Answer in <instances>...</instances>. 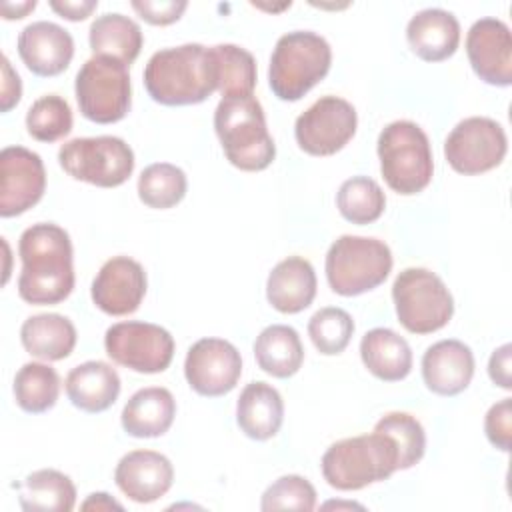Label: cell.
I'll list each match as a JSON object with an SVG mask.
<instances>
[{"mask_svg":"<svg viewBox=\"0 0 512 512\" xmlns=\"http://www.w3.org/2000/svg\"><path fill=\"white\" fill-rule=\"evenodd\" d=\"M18 254L22 272L18 294L28 304H58L74 288L72 242L64 228L52 222H38L20 234Z\"/></svg>","mask_w":512,"mask_h":512,"instance_id":"6da1fadb","label":"cell"},{"mask_svg":"<svg viewBox=\"0 0 512 512\" xmlns=\"http://www.w3.org/2000/svg\"><path fill=\"white\" fill-rule=\"evenodd\" d=\"M148 96L164 106L204 102L218 90L212 48L190 42L154 52L144 68Z\"/></svg>","mask_w":512,"mask_h":512,"instance_id":"7a4b0ae2","label":"cell"},{"mask_svg":"<svg viewBox=\"0 0 512 512\" xmlns=\"http://www.w3.org/2000/svg\"><path fill=\"white\" fill-rule=\"evenodd\" d=\"M214 130L228 162L244 172H258L276 156L266 116L256 96L222 98L214 112Z\"/></svg>","mask_w":512,"mask_h":512,"instance_id":"3957f363","label":"cell"},{"mask_svg":"<svg viewBox=\"0 0 512 512\" xmlns=\"http://www.w3.org/2000/svg\"><path fill=\"white\" fill-rule=\"evenodd\" d=\"M324 480L336 490H360L398 470V448L382 432L352 436L328 446L320 460Z\"/></svg>","mask_w":512,"mask_h":512,"instance_id":"277c9868","label":"cell"},{"mask_svg":"<svg viewBox=\"0 0 512 512\" xmlns=\"http://www.w3.org/2000/svg\"><path fill=\"white\" fill-rule=\"evenodd\" d=\"M332 50L326 38L310 30L282 34L272 50L268 84L286 102L308 94L330 70Z\"/></svg>","mask_w":512,"mask_h":512,"instance_id":"5b68a950","label":"cell"},{"mask_svg":"<svg viewBox=\"0 0 512 512\" xmlns=\"http://www.w3.org/2000/svg\"><path fill=\"white\" fill-rule=\"evenodd\" d=\"M380 172L390 190L412 196L422 192L434 174V158L426 132L410 120H396L378 136Z\"/></svg>","mask_w":512,"mask_h":512,"instance_id":"8992f818","label":"cell"},{"mask_svg":"<svg viewBox=\"0 0 512 512\" xmlns=\"http://www.w3.org/2000/svg\"><path fill=\"white\" fill-rule=\"evenodd\" d=\"M392 270V252L378 238L344 234L326 254V278L340 296H358L380 286Z\"/></svg>","mask_w":512,"mask_h":512,"instance_id":"52a82bcc","label":"cell"},{"mask_svg":"<svg viewBox=\"0 0 512 512\" xmlns=\"http://www.w3.org/2000/svg\"><path fill=\"white\" fill-rule=\"evenodd\" d=\"M392 300L398 322L412 334L436 332L454 314L446 284L426 268H404L392 284Z\"/></svg>","mask_w":512,"mask_h":512,"instance_id":"ba28073f","label":"cell"},{"mask_svg":"<svg viewBox=\"0 0 512 512\" xmlns=\"http://www.w3.org/2000/svg\"><path fill=\"white\" fill-rule=\"evenodd\" d=\"M74 92L84 118L96 124L118 122L132 104L128 66L108 56H92L78 70Z\"/></svg>","mask_w":512,"mask_h":512,"instance_id":"9c48e42d","label":"cell"},{"mask_svg":"<svg viewBox=\"0 0 512 512\" xmlns=\"http://www.w3.org/2000/svg\"><path fill=\"white\" fill-rule=\"evenodd\" d=\"M58 162L74 180L116 188L134 172V152L118 136L74 138L60 146Z\"/></svg>","mask_w":512,"mask_h":512,"instance_id":"30bf717a","label":"cell"},{"mask_svg":"<svg viewBox=\"0 0 512 512\" xmlns=\"http://www.w3.org/2000/svg\"><path fill=\"white\" fill-rule=\"evenodd\" d=\"M106 354L120 366L140 374L164 372L174 358L172 334L152 322H118L104 334Z\"/></svg>","mask_w":512,"mask_h":512,"instance_id":"8fae6325","label":"cell"},{"mask_svg":"<svg viewBox=\"0 0 512 512\" xmlns=\"http://www.w3.org/2000/svg\"><path fill=\"white\" fill-rule=\"evenodd\" d=\"M508 150L504 128L486 116H470L458 122L444 142L448 164L464 176L496 168Z\"/></svg>","mask_w":512,"mask_h":512,"instance_id":"7c38bea8","label":"cell"},{"mask_svg":"<svg viewBox=\"0 0 512 512\" xmlns=\"http://www.w3.org/2000/svg\"><path fill=\"white\" fill-rule=\"evenodd\" d=\"M354 106L340 96H322L306 108L294 124L298 146L310 156H332L356 134Z\"/></svg>","mask_w":512,"mask_h":512,"instance_id":"4fadbf2b","label":"cell"},{"mask_svg":"<svg viewBox=\"0 0 512 512\" xmlns=\"http://www.w3.org/2000/svg\"><path fill=\"white\" fill-rule=\"evenodd\" d=\"M242 374V358L234 344L222 338H200L184 360V376L194 392L218 398L234 390Z\"/></svg>","mask_w":512,"mask_h":512,"instance_id":"5bb4252c","label":"cell"},{"mask_svg":"<svg viewBox=\"0 0 512 512\" xmlns=\"http://www.w3.org/2000/svg\"><path fill=\"white\" fill-rule=\"evenodd\" d=\"M46 190L42 158L24 146H6L0 152V216L24 214L40 202Z\"/></svg>","mask_w":512,"mask_h":512,"instance_id":"9a60e30c","label":"cell"},{"mask_svg":"<svg viewBox=\"0 0 512 512\" xmlns=\"http://www.w3.org/2000/svg\"><path fill=\"white\" fill-rule=\"evenodd\" d=\"M466 54L472 70L486 84H512V34L502 20H476L466 34Z\"/></svg>","mask_w":512,"mask_h":512,"instance_id":"2e32d148","label":"cell"},{"mask_svg":"<svg viewBox=\"0 0 512 512\" xmlns=\"http://www.w3.org/2000/svg\"><path fill=\"white\" fill-rule=\"evenodd\" d=\"M146 284V272L140 262L128 256H114L98 270L90 296L104 314L126 316L142 304Z\"/></svg>","mask_w":512,"mask_h":512,"instance_id":"e0dca14e","label":"cell"},{"mask_svg":"<svg viewBox=\"0 0 512 512\" xmlns=\"http://www.w3.org/2000/svg\"><path fill=\"white\" fill-rule=\"evenodd\" d=\"M18 54L36 76L62 74L74 56V40L60 24L38 20L28 24L18 36Z\"/></svg>","mask_w":512,"mask_h":512,"instance_id":"ac0fdd59","label":"cell"},{"mask_svg":"<svg viewBox=\"0 0 512 512\" xmlns=\"http://www.w3.org/2000/svg\"><path fill=\"white\" fill-rule=\"evenodd\" d=\"M172 480V462L154 450H132L118 460L114 470L116 486L138 504L162 498L170 490Z\"/></svg>","mask_w":512,"mask_h":512,"instance_id":"d6986e66","label":"cell"},{"mask_svg":"<svg viewBox=\"0 0 512 512\" xmlns=\"http://www.w3.org/2000/svg\"><path fill=\"white\" fill-rule=\"evenodd\" d=\"M474 376V354L460 340H438L422 356V378L430 392L456 396Z\"/></svg>","mask_w":512,"mask_h":512,"instance_id":"ffe728a7","label":"cell"},{"mask_svg":"<svg viewBox=\"0 0 512 512\" xmlns=\"http://www.w3.org/2000/svg\"><path fill=\"white\" fill-rule=\"evenodd\" d=\"M406 40L418 58L440 62L456 52L460 44V24L448 10L426 8L410 18Z\"/></svg>","mask_w":512,"mask_h":512,"instance_id":"44dd1931","label":"cell"},{"mask_svg":"<svg viewBox=\"0 0 512 512\" xmlns=\"http://www.w3.org/2000/svg\"><path fill=\"white\" fill-rule=\"evenodd\" d=\"M316 272L302 256L280 260L268 274L266 298L282 314L306 310L316 296Z\"/></svg>","mask_w":512,"mask_h":512,"instance_id":"7402d4cb","label":"cell"},{"mask_svg":"<svg viewBox=\"0 0 512 512\" xmlns=\"http://www.w3.org/2000/svg\"><path fill=\"white\" fill-rule=\"evenodd\" d=\"M64 386L68 400L76 408L98 414L116 402L120 394V376L110 364L88 360L68 372Z\"/></svg>","mask_w":512,"mask_h":512,"instance_id":"603a6c76","label":"cell"},{"mask_svg":"<svg viewBox=\"0 0 512 512\" xmlns=\"http://www.w3.org/2000/svg\"><path fill=\"white\" fill-rule=\"evenodd\" d=\"M176 416V400L168 388L150 386L134 392L122 408L120 422L134 438H156L168 432Z\"/></svg>","mask_w":512,"mask_h":512,"instance_id":"cb8c5ba5","label":"cell"},{"mask_svg":"<svg viewBox=\"0 0 512 512\" xmlns=\"http://www.w3.org/2000/svg\"><path fill=\"white\" fill-rule=\"evenodd\" d=\"M284 420V402L280 392L266 382H250L236 402V422L252 440L276 436Z\"/></svg>","mask_w":512,"mask_h":512,"instance_id":"d4e9b609","label":"cell"},{"mask_svg":"<svg viewBox=\"0 0 512 512\" xmlns=\"http://www.w3.org/2000/svg\"><path fill=\"white\" fill-rule=\"evenodd\" d=\"M360 358L370 374L384 382L404 380L412 370L408 342L390 328H372L360 340Z\"/></svg>","mask_w":512,"mask_h":512,"instance_id":"484cf974","label":"cell"},{"mask_svg":"<svg viewBox=\"0 0 512 512\" xmlns=\"http://www.w3.org/2000/svg\"><path fill=\"white\" fill-rule=\"evenodd\" d=\"M76 328L62 314H36L24 320L20 342L24 350L40 360H64L76 346Z\"/></svg>","mask_w":512,"mask_h":512,"instance_id":"4316f807","label":"cell"},{"mask_svg":"<svg viewBox=\"0 0 512 512\" xmlns=\"http://www.w3.org/2000/svg\"><path fill=\"white\" fill-rule=\"evenodd\" d=\"M88 42L94 56H108L130 66L142 50L144 36L132 18L108 12L90 24Z\"/></svg>","mask_w":512,"mask_h":512,"instance_id":"83f0119b","label":"cell"},{"mask_svg":"<svg viewBox=\"0 0 512 512\" xmlns=\"http://www.w3.org/2000/svg\"><path fill=\"white\" fill-rule=\"evenodd\" d=\"M18 488V502L26 512H70L76 504V486L60 470L42 468L28 474Z\"/></svg>","mask_w":512,"mask_h":512,"instance_id":"f1b7e54d","label":"cell"},{"mask_svg":"<svg viewBox=\"0 0 512 512\" xmlns=\"http://www.w3.org/2000/svg\"><path fill=\"white\" fill-rule=\"evenodd\" d=\"M254 356L266 374L274 378H290L304 362V346L292 326L272 324L256 336Z\"/></svg>","mask_w":512,"mask_h":512,"instance_id":"f546056e","label":"cell"},{"mask_svg":"<svg viewBox=\"0 0 512 512\" xmlns=\"http://www.w3.org/2000/svg\"><path fill=\"white\" fill-rule=\"evenodd\" d=\"M60 396L58 372L42 362L24 364L14 376L16 404L30 414H42L50 410Z\"/></svg>","mask_w":512,"mask_h":512,"instance_id":"4dcf8cb0","label":"cell"},{"mask_svg":"<svg viewBox=\"0 0 512 512\" xmlns=\"http://www.w3.org/2000/svg\"><path fill=\"white\" fill-rule=\"evenodd\" d=\"M216 62L218 92L222 98L252 96L256 86V60L254 56L236 44L212 46Z\"/></svg>","mask_w":512,"mask_h":512,"instance_id":"1f68e13d","label":"cell"},{"mask_svg":"<svg viewBox=\"0 0 512 512\" xmlns=\"http://www.w3.org/2000/svg\"><path fill=\"white\" fill-rule=\"evenodd\" d=\"M188 180L182 168L170 162H154L140 172L138 198L156 210L176 206L186 196Z\"/></svg>","mask_w":512,"mask_h":512,"instance_id":"d6a6232c","label":"cell"},{"mask_svg":"<svg viewBox=\"0 0 512 512\" xmlns=\"http://www.w3.org/2000/svg\"><path fill=\"white\" fill-rule=\"evenodd\" d=\"M338 212L352 224H370L386 208V196L380 184L368 176H354L342 182L336 194Z\"/></svg>","mask_w":512,"mask_h":512,"instance_id":"836d02e7","label":"cell"},{"mask_svg":"<svg viewBox=\"0 0 512 512\" xmlns=\"http://www.w3.org/2000/svg\"><path fill=\"white\" fill-rule=\"evenodd\" d=\"M26 130L38 142H56L72 130L70 104L58 94H46L32 102L26 112Z\"/></svg>","mask_w":512,"mask_h":512,"instance_id":"e575fe53","label":"cell"},{"mask_svg":"<svg viewBox=\"0 0 512 512\" xmlns=\"http://www.w3.org/2000/svg\"><path fill=\"white\" fill-rule=\"evenodd\" d=\"M376 432L390 436L398 448V470H408L418 464L426 450V434L422 424L408 412H388L376 426Z\"/></svg>","mask_w":512,"mask_h":512,"instance_id":"d590c367","label":"cell"},{"mask_svg":"<svg viewBox=\"0 0 512 512\" xmlns=\"http://www.w3.org/2000/svg\"><path fill=\"white\" fill-rule=\"evenodd\" d=\"M354 334L352 316L336 306L320 308L308 322V336L316 350L326 356L344 352Z\"/></svg>","mask_w":512,"mask_h":512,"instance_id":"8d00e7d4","label":"cell"},{"mask_svg":"<svg viewBox=\"0 0 512 512\" xmlns=\"http://www.w3.org/2000/svg\"><path fill=\"white\" fill-rule=\"evenodd\" d=\"M316 506V490L314 486L298 474H288L280 476L276 482H272L264 494L260 508L264 512H274V510H314Z\"/></svg>","mask_w":512,"mask_h":512,"instance_id":"74e56055","label":"cell"},{"mask_svg":"<svg viewBox=\"0 0 512 512\" xmlns=\"http://www.w3.org/2000/svg\"><path fill=\"white\" fill-rule=\"evenodd\" d=\"M484 432L490 444L502 452L510 450L512 440V398L492 404L484 418Z\"/></svg>","mask_w":512,"mask_h":512,"instance_id":"f35d334b","label":"cell"},{"mask_svg":"<svg viewBox=\"0 0 512 512\" xmlns=\"http://www.w3.org/2000/svg\"><path fill=\"white\" fill-rule=\"evenodd\" d=\"M130 6L142 20L154 26H166L176 22L188 8L186 0H132Z\"/></svg>","mask_w":512,"mask_h":512,"instance_id":"ab89813d","label":"cell"},{"mask_svg":"<svg viewBox=\"0 0 512 512\" xmlns=\"http://www.w3.org/2000/svg\"><path fill=\"white\" fill-rule=\"evenodd\" d=\"M510 358H512V346L502 344L496 348L488 362V374L494 384H498L504 390L512 388V372H510Z\"/></svg>","mask_w":512,"mask_h":512,"instance_id":"60d3db41","label":"cell"},{"mask_svg":"<svg viewBox=\"0 0 512 512\" xmlns=\"http://www.w3.org/2000/svg\"><path fill=\"white\" fill-rule=\"evenodd\" d=\"M22 96V82L18 72H14L8 56H2V94H0V108L8 112L20 102Z\"/></svg>","mask_w":512,"mask_h":512,"instance_id":"b9f144b4","label":"cell"},{"mask_svg":"<svg viewBox=\"0 0 512 512\" xmlns=\"http://www.w3.org/2000/svg\"><path fill=\"white\" fill-rule=\"evenodd\" d=\"M98 2L96 0H50V8L72 22L78 20H86L94 10H96Z\"/></svg>","mask_w":512,"mask_h":512,"instance_id":"7bdbcfd3","label":"cell"},{"mask_svg":"<svg viewBox=\"0 0 512 512\" xmlns=\"http://www.w3.org/2000/svg\"><path fill=\"white\" fill-rule=\"evenodd\" d=\"M82 510H122V504H118L110 494L106 492H94L88 496V500L82 504Z\"/></svg>","mask_w":512,"mask_h":512,"instance_id":"ee69618b","label":"cell"},{"mask_svg":"<svg viewBox=\"0 0 512 512\" xmlns=\"http://www.w3.org/2000/svg\"><path fill=\"white\" fill-rule=\"evenodd\" d=\"M36 8V2L34 0H26V2H2L0 4V10H2V16L6 20H18V18H24L28 12H32Z\"/></svg>","mask_w":512,"mask_h":512,"instance_id":"f6af8a7d","label":"cell"}]
</instances>
